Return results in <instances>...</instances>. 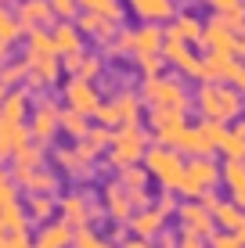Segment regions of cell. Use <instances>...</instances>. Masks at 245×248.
<instances>
[{
  "label": "cell",
  "mask_w": 245,
  "mask_h": 248,
  "mask_svg": "<svg viewBox=\"0 0 245 248\" xmlns=\"http://www.w3.org/2000/svg\"><path fill=\"white\" fill-rule=\"evenodd\" d=\"M65 223L69 227H87V202H83L80 194L65 198Z\"/></svg>",
  "instance_id": "19"
},
{
  "label": "cell",
  "mask_w": 245,
  "mask_h": 248,
  "mask_svg": "<svg viewBox=\"0 0 245 248\" xmlns=\"http://www.w3.org/2000/svg\"><path fill=\"white\" fill-rule=\"evenodd\" d=\"M72 241H76V248H112V245H105V241H101V237H94L90 230H80V234H76Z\"/></svg>",
  "instance_id": "28"
},
{
  "label": "cell",
  "mask_w": 245,
  "mask_h": 248,
  "mask_svg": "<svg viewBox=\"0 0 245 248\" xmlns=\"http://www.w3.org/2000/svg\"><path fill=\"white\" fill-rule=\"evenodd\" d=\"M126 248H151L145 237H133V241H126Z\"/></svg>",
  "instance_id": "37"
},
{
  "label": "cell",
  "mask_w": 245,
  "mask_h": 248,
  "mask_svg": "<svg viewBox=\"0 0 245 248\" xmlns=\"http://www.w3.org/2000/svg\"><path fill=\"white\" fill-rule=\"evenodd\" d=\"M108 209H112L115 219H126V212H130V191H123V187H108Z\"/></svg>",
  "instance_id": "22"
},
{
  "label": "cell",
  "mask_w": 245,
  "mask_h": 248,
  "mask_svg": "<svg viewBox=\"0 0 245 248\" xmlns=\"http://www.w3.org/2000/svg\"><path fill=\"white\" fill-rule=\"evenodd\" d=\"M58 108H54V101H44V105L36 108V119H33V126H29V133L36 137L40 144H47L50 137H54V130H58Z\"/></svg>",
  "instance_id": "8"
},
{
  "label": "cell",
  "mask_w": 245,
  "mask_h": 248,
  "mask_svg": "<svg viewBox=\"0 0 245 248\" xmlns=\"http://www.w3.org/2000/svg\"><path fill=\"white\" fill-rule=\"evenodd\" d=\"M105 126H133L137 123V93H119V97H112L108 105H101L94 112Z\"/></svg>",
  "instance_id": "6"
},
{
  "label": "cell",
  "mask_w": 245,
  "mask_h": 248,
  "mask_svg": "<svg viewBox=\"0 0 245 248\" xmlns=\"http://www.w3.org/2000/svg\"><path fill=\"white\" fill-rule=\"evenodd\" d=\"M184 123V108H151V126L163 130V126H180Z\"/></svg>",
  "instance_id": "21"
},
{
  "label": "cell",
  "mask_w": 245,
  "mask_h": 248,
  "mask_svg": "<svg viewBox=\"0 0 245 248\" xmlns=\"http://www.w3.org/2000/svg\"><path fill=\"white\" fill-rule=\"evenodd\" d=\"M0 97H4V79H0Z\"/></svg>",
  "instance_id": "42"
},
{
  "label": "cell",
  "mask_w": 245,
  "mask_h": 248,
  "mask_svg": "<svg viewBox=\"0 0 245 248\" xmlns=\"http://www.w3.org/2000/svg\"><path fill=\"white\" fill-rule=\"evenodd\" d=\"M198 108L206 119L213 123H234L242 115V93H234L231 87H216V83H206L198 90Z\"/></svg>",
  "instance_id": "1"
},
{
  "label": "cell",
  "mask_w": 245,
  "mask_h": 248,
  "mask_svg": "<svg viewBox=\"0 0 245 248\" xmlns=\"http://www.w3.org/2000/svg\"><path fill=\"white\" fill-rule=\"evenodd\" d=\"M22 187H25L29 194H47V191H54V176H50V173H40V169H33V173L22 180Z\"/></svg>",
  "instance_id": "20"
},
{
  "label": "cell",
  "mask_w": 245,
  "mask_h": 248,
  "mask_svg": "<svg viewBox=\"0 0 245 248\" xmlns=\"http://www.w3.org/2000/svg\"><path fill=\"white\" fill-rule=\"evenodd\" d=\"M50 209H54V202H50V194H29V212L36 219L50 216Z\"/></svg>",
  "instance_id": "23"
},
{
  "label": "cell",
  "mask_w": 245,
  "mask_h": 248,
  "mask_svg": "<svg viewBox=\"0 0 245 248\" xmlns=\"http://www.w3.org/2000/svg\"><path fill=\"white\" fill-rule=\"evenodd\" d=\"M69 105H72V112H80V115H94L98 108H101V97L94 93V87H90L87 79H72L69 83Z\"/></svg>",
  "instance_id": "7"
},
{
  "label": "cell",
  "mask_w": 245,
  "mask_h": 248,
  "mask_svg": "<svg viewBox=\"0 0 245 248\" xmlns=\"http://www.w3.org/2000/svg\"><path fill=\"white\" fill-rule=\"evenodd\" d=\"M180 219H184V230H191V234H213V212L202 209V205H184L180 209Z\"/></svg>",
  "instance_id": "11"
},
{
  "label": "cell",
  "mask_w": 245,
  "mask_h": 248,
  "mask_svg": "<svg viewBox=\"0 0 245 248\" xmlns=\"http://www.w3.org/2000/svg\"><path fill=\"white\" fill-rule=\"evenodd\" d=\"M234 241H238V245H242V248H245V227H242V230H238V234H234Z\"/></svg>",
  "instance_id": "38"
},
{
  "label": "cell",
  "mask_w": 245,
  "mask_h": 248,
  "mask_svg": "<svg viewBox=\"0 0 245 248\" xmlns=\"http://www.w3.org/2000/svg\"><path fill=\"white\" fill-rule=\"evenodd\" d=\"M7 234V227H4V219H0V237H4Z\"/></svg>",
  "instance_id": "39"
},
{
  "label": "cell",
  "mask_w": 245,
  "mask_h": 248,
  "mask_svg": "<svg viewBox=\"0 0 245 248\" xmlns=\"http://www.w3.org/2000/svg\"><path fill=\"white\" fill-rule=\"evenodd\" d=\"M141 155H145V133L137 130V123L133 126H123L119 133H112V140H108V162L112 166H133Z\"/></svg>",
  "instance_id": "3"
},
{
  "label": "cell",
  "mask_w": 245,
  "mask_h": 248,
  "mask_svg": "<svg viewBox=\"0 0 245 248\" xmlns=\"http://www.w3.org/2000/svg\"><path fill=\"white\" fill-rule=\"evenodd\" d=\"M145 101L151 108H188V93L173 79H155V76H148L145 83Z\"/></svg>",
  "instance_id": "5"
},
{
  "label": "cell",
  "mask_w": 245,
  "mask_h": 248,
  "mask_svg": "<svg viewBox=\"0 0 245 248\" xmlns=\"http://www.w3.org/2000/svg\"><path fill=\"white\" fill-rule=\"evenodd\" d=\"M180 36H188V40H195V36H198V29H195V25H191L188 18H184V25H180Z\"/></svg>",
  "instance_id": "36"
},
{
  "label": "cell",
  "mask_w": 245,
  "mask_h": 248,
  "mask_svg": "<svg viewBox=\"0 0 245 248\" xmlns=\"http://www.w3.org/2000/svg\"><path fill=\"white\" fill-rule=\"evenodd\" d=\"M0 219H4V227L11 230V234H25V227H29V216L18 209V202L4 205V209H0Z\"/></svg>",
  "instance_id": "18"
},
{
  "label": "cell",
  "mask_w": 245,
  "mask_h": 248,
  "mask_svg": "<svg viewBox=\"0 0 245 248\" xmlns=\"http://www.w3.org/2000/svg\"><path fill=\"white\" fill-rule=\"evenodd\" d=\"M62 126L76 137V140H80V137L87 133V119H83L80 112H65V115H62Z\"/></svg>",
  "instance_id": "24"
},
{
  "label": "cell",
  "mask_w": 245,
  "mask_h": 248,
  "mask_svg": "<svg viewBox=\"0 0 245 248\" xmlns=\"http://www.w3.org/2000/svg\"><path fill=\"white\" fill-rule=\"evenodd\" d=\"M0 36H15V25H11V18H7V15H0Z\"/></svg>",
  "instance_id": "34"
},
{
  "label": "cell",
  "mask_w": 245,
  "mask_h": 248,
  "mask_svg": "<svg viewBox=\"0 0 245 248\" xmlns=\"http://www.w3.org/2000/svg\"><path fill=\"white\" fill-rule=\"evenodd\" d=\"M209 212H213V219L224 230H231V234H238V230L245 227V209H242V205H234V202H216Z\"/></svg>",
  "instance_id": "13"
},
{
  "label": "cell",
  "mask_w": 245,
  "mask_h": 248,
  "mask_svg": "<svg viewBox=\"0 0 245 248\" xmlns=\"http://www.w3.org/2000/svg\"><path fill=\"white\" fill-rule=\"evenodd\" d=\"M22 72H25V68H18V65H15V68H4V72H0V79H4V83H18Z\"/></svg>",
  "instance_id": "33"
},
{
  "label": "cell",
  "mask_w": 245,
  "mask_h": 248,
  "mask_svg": "<svg viewBox=\"0 0 245 248\" xmlns=\"http://www.w3.org/2000/svg\"><path fill=\"white\" fill-rule=\"evenodd\" d=\"M0 248H33L25 241V234H11V237H0Z\"/></svg>",
  "instance_id": "30"
},
{
  "label": "cell",
  "mask_w": 245,
  "mask_h": 248,
  "mask_svg": "<svg viewBox=\"0 0 245 248\" xmlns=\"http://www.w3.org/2000/svg\"><path fill=\"white\" fill-rule=\"evenodd\" d=\"M29 137H33V133L25 130L22 123H4V119H0V158L22 151L25 144H29Z\"/></svg>",
  "instance_id": "10"
},
{
  "label": "cell",
  "mask_w": 245,
  "mask_h": 248,
  "mask_svg": "<svg viewBox=\"0 0 245 248\" xmlns=\"http://www.w3.org/2000/svg\"><path fill=\"white\" fill-rule=\"evenodd\" d=\"M72 237H76V234H72V227L65 223V219H62V223H47V227L36 234V248H69Z\"/></svg>",
  "instance_id": "12"
},
{
  "label": "cell",
  "mask_w": 245,
  "mask_h": 248,
  "mask_svg": "<svg viewBox=\"0 0 245 248\" xmlns=\"http://www.w3.org/2000/svg\"><path fill=\"white\" fill-rule=\"evenodd\" d=\"M173 151H184V155H209V151H213V144L206 140V133L198 130H191V126H184L180 130V137H177V148Z\"/></svg>",
  "instance_id": "14"
},
{
  "label": "cell",
  "mask_w": 245,
  "mask_h": 248,
  "mask_svg": "<svg viewBox=\"0 0 245 248\" xmlns=\"http://www.w3.org/2000/svg\"><path fill=\"white\" fill-rule=\"evenodd\" d=\"M25 108H29V97H25V93H18V90L0 97V119H4V123H22Z\"/></svg>",
  "instance_id": "15"
},
{
  "label": "cell",
  "mask_w": 245,
  "mask_h": 248,
  "mask_svg": "<svg viewBox=\"0 0 245 248\" xmlns=\"http://www.w3.org/2000/svg\"><path fill=\"white\" fill-rule=\"evenodd\" d=\"M130 227H133L137 237H151V234L163 230V212H137V216L130 219Z\"/></svg>",
  "instance_id": "16"
},
{
  "label": "cell",
  "mask_w": 245,
  "mask_h": 248,
  "mask_svg": "<svg viewBox=\"0 0 245 248\" xmlns=\"http://www.w3.org/2000/svg\"><path fill=\"white\" fill-rule=\"evenodd\" d=\"M238 83H242V90H245V72H242V76H238Z\"/></svg>",
  "instance_id": "40"
},
{
  "label": "cell",
  "mask_w": 245,
  "mask_h": 248,
  "mask_svg": "<svg viewBox=\"0 0 245 248\" xmlns=\"http://www.w3.org/2000/svg\"><path fill=\"white\" fill-rule=\"evenodd\" d=\"M216 180H220V166L209 162L206 155H195L191 162H184V176H180V187H177V191L191 194V198H202L206 191H213Z\"/></svg>",
  "instance_id": "2"
},
{
  "label": "cell",
  "mask_w": 245,
  "mask_h": 248,
  "mask_svg": "<svg viewBox=\"0 0 245 248\" xmlns=\"http://www.w3.org/2000/svg\"><path fill=\"white\" fill-rule=\"evenodd\" d=\"M54 50H65V54H72V50H76V32H72V29H58Z\"/></svg>",
  "instance_id": "27"
},
{
  "label": "cell",
  "mask_w": 245,
  "mask_h": 248,
  "mask_svg": "<svg viewBox=\"0 0 245 248\" xmlns=\"http://www.w3.org/2000/svg\"><path fill=\"white\" fill-rule=\"evenodd\" d=\"M145 162H148V173L159 176L166 187H180V176H184V158H180V151H173V148H155V151H148V155H145Z\"/></svg>",
  "instance_id": "4"
},
{
  "label": "cell",
  "mask_w": 245,
  "mask_h": 248,
  "mask_svg": "<svg viewBox=\"0 0 245 248\" xmlns=\"http://www.w3.org/2000/svg\"><path fill=\"white\" fill-rule=\"evenodd\" d=\"M180 248H206V245H202V237H198V234L184 230V241H180Z\"/></svg>",
  "instance_id": "32"
},
{
  "label": "cell",
  "mask_w": 245,
  "mask_h": 248,
  "mask_svg": "<svg viewBox=\"0 0 245 248\" xmlns=\"http://www.w3.org/2000/svg\"><path fill=\"white\" fill-rule=\"evenodd\" d=\"M123 180H126V187H130V191H141V184H145V173L126 166V169H123Z\"/></svg>",
  "instance_id": "29"
},
{
  "label": "cell",
  "mask_w": 245,
  "mask_h": 248,
  "mask_svg": "<svg viewBox=\"0 0 245 248\" xmlns=\"http://www.w3.org/2000/svg\"><path fill=\"white\" fill-rule=\"evenodd\" d=\"M50 54H58V50H54V40H47V36H33V62H47Z\"/></svg>",
  "instance_id": "25"
},
{
  "label": "cell",
  "mask_w": 245,
  "mask_h": 248,
  "mask_svg": "<svg viewBox=\"0 0 245 248\" xmlns=\"http://www.w3.org/2000/svg\"><path fill=\"white\" fill-rule=\"evenodd\" d=\"M155 47H159V32L155 29H145L137 36V50H141V54H155Z\"/></svg>",
  "instance_id": "26"
},
{
  "label": "cell",
  "mask_w": 245,
  "mask_h": 248,
  "mask_svg": "<svg viewBox=\"0 0 245 248\" xmlns=\"http://www.w3.org/2000/svg\"><path fill=\"white\" fill-rule=\"evenodd\" d=\"M220 151L227 158H245V126H238V130H224Z\"/></svg>",
  "instance_id": "17"
},
{
  "label": "cell",
  "mask_w": 245,
  "mask_h": 248,
  "mask_svg": "<svg viewBox=\"0 0 245 248\" xmlns=\"http://www.w3.org/2000/svg\"><path fill=\"white\" fill-rule=\"evenodd\" d=\"M220 176H224V184L231 187V194H234L231 202L245 209V158H227L224 169H220Z\"/></svg>",
  "instance_id": "9"
},
{
  "label": "cell",
  "mask_w": 245,
  "mask_h": 248,
  "mask_svg": "<svg viewBox=\"0 0 245 248\" xmlns=\"http://www.w3.org/2000/svg\"><path fill=\"white\" fill-rule=\"evenodd\" d=\"M213 248H242V245L234 241V234H216L213 237Z\"/></svg>",
  "instance_id": "31"
},
{
  "label": "cell",
  "mask_w": 245,
  "mask_h": 248,
  "mask_svg": "<svg viewBox=\"0 0 245 248\" xmlns=\"http://www.w3.org/2000/svg\"><path fill=\"white\" fill-rule=\"evenodd\" d=\"M173 209H177V202L166 194V198H159V209H155V212H163V216H166V212H173Z\"/></svg>",
  "instance_id": "35"
},
{
  "label": "cell",
  "mask_w": 245,
  "mask_h": 248,
  "mask_svg": "<svg viewBox=\"0 0 245 248\" xmlns=\"http://www.w3.org/2000/svg\"><path fill=\"white\" fill-rule=\"evenodd\" d=\"M4 54H7V47H4V44H0V58H4Z\"/></svg>",
  "instance_id": "41"
}]
</instances>
